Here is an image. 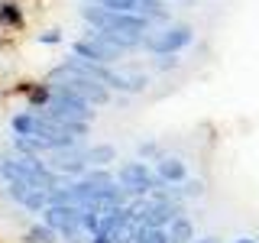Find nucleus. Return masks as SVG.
Returning <instances> with one entry per match:
<instances>
[{
    "label": "nucleus",
    "instance_id": "3",
    "mask_svg": "<svg viewBox=\"0 0 259 243\" xmlns=\"http://www.w3.org/2000/svg\"><path fill=\"white\" fill-rule=\"evenodd\" d=\"M117 182L123 185V188L133 194V198H146V194H152L156 191V185L162 182V178L152 172L146 162H123L120 166V172H117Z\"/></svg>",
    "mask_w": 259,
    "mask_h": 243
},
{
    "label": "nucleus",
    "instance_id": "2",
    "mask_svg": "<svg viewBox=\"0 0 259 243\" xmlns=\"http://www.w3.org/2000/svg\"><path fill=\"white\" fill-rule=\"evenodd\" d=\"M71 52L81 55V59H91V62H101V65H113L123 55V49L120 46H113L110 39H107V32H101V29H88V36L84 39H78L75 46H71Z\"/></svg>",
    "mask_w": 259,
    "mask_h": 243
},
{
    "label": "nucleus",
    "instance_id": "4",
    "mask_svg": "<svg viewBox=\"0 0 259 243\" xmlns=\"http://www.w3.org/2000/svg\"><path fill=\"white\" fill-rule=\"evenodd\" d=\"M191 43H194V29L191 26H168V29L156 32V36H146L143 49H149L152 55H178Z\"/></svg>",
    "mask_w": 259,
    "mask_h": 243
},
{
    "label": "nucleus",
    "instance_id": "1",
    "mask_svg": "<svg viewBox=\"0 0 259 243\" xmlns=\"http://www.w3.org/2000/svg\"><path fill=\"white\" fill-rule=\"evenodd\" d=\"M49 81H62V85H68L71 91H78L81 97H84V101H91L94 107H104V104L110 101V88L104 85V81L81 75V71L68 68L65 62L59 65V68H52V75H49Z\"/></svg>",
    "mask_w": 259,
    "mask_h": 243
},
{
    "label": "nucleus",
    "instance_id": "7",
    "mask_svg": "<svg viewBox=\"0 0 259 243\" xmlns=\"http://www.w3.org/2000/svg\"><path fill=\"white\" fill-rule=\"evenodd\" d=\"M156 175L162 178V182L168 185H182L185 178H188V166H185L182 159H156Z\"/></svg>",
    "mask_w": 259,
    "mask_h": 243
},
{
    "label": "nucleus",
    "instance_id": "16",
    "mask_svg": "<svg viewBox=\"0 0 259 243\" xmlns=\"http://www.w3.org/2000/svg\"><path fill=\"white\" fill-rule=\"evenodd\" d=\"M191 243H217V237H201V240H191Z\"/></svg>",
    "mask_w": 259,
    "mask_h": 243
},
{
    "label": "nucleus",
    "instance_id": "15",
    "mask_svg": "<svg viewBox=\"0 0 259 243\" xmlns=\"http://www.w3.org/2000/svg\"><path fill=\"white\" fill-rule=\"evenodd\" d=\"M140 156H156V143H143L140 146Z\"/></svg>",
    "mask_w": 259,
    "mask_h": 243
},
{
    "label": "nucleus",
    "instance_id": "13",
    "mask_svg": "<svg viewBox=\"0 0 259 243\" xmlns=\"http://www.w3.org/2000/svg\"><path fill=\"white\" fill-rule=\"evenodd\" d=\"M156 65L159 71H172V68H178V55H156Z\"/></svg>",
    "mask_w": 259,
    "mask_h": 243
},
{
    "label": "nucleus",
    "instance_id": "8",
    "mask_svg": "<svg viewBox=\"0 0 259 243\" xmlns=\"http://www.w3.org/2000/svg\"><path fill=\"white\" fill-rule=\"evenodd\" d=\"M168 240L172 243H191L194 240V224L185 214H178L172 224H168Z\"/></svg>",
    "mask_w": 259,
    "mask_h": 243
},
{
    "label": "nucleus",
    "instance_id": "9",
    "mask_svg": "<svg viewBox=\"0 0 259 243\" xmlns=\"http://www.w3.org/2000/svg\"><path fill=\"white\" fill-rule=\"evenodd\" d=\"M84 156L91 166H110L113 159H117V149H113L110 143H101V146H84Z\"/></svg>",
    "mask_w": 259,
    "mask_h": 243
},
{
    "label": "nucleus",
    "instance_id": "11",
    "mask_svg": "<svg viewBox=\"0 0 259 243\" xmlns=\"http://www.w3.org/2000/svg\"><path fill=\"white\" fill-rule=\"evenodd\" d=\"M0 23H7V26H20V23H23L16 4H0Z\"/></svg>",
    "mask_w": 259,
    "mask_h": 243
},
{
    "label": "nucleus",
    "instance_id": "5",
    "mask_svg": "<svg viewBox=\"0 0 259 243\" xmlns=\"http://www.w3.org/2000/svg\"><path fill=\"white\" fill-rule=\"evenodd\" d=\"M178 214H182V201L152 198V201H146V208L140 211V217H136V221L146 224V227H168Z\"/></svg>",
    "mask_w": 259,
    "mask_h": 243
},
{
    "label": "nucleus",
    "instance_id": "14",
    "mask_svg": "<svg viewBox=\"0 0 259 243\" xmlns=\"http://www.w3.org/2000/svg\"><path fill=\"white\" fill-rule=\"evenodd\" d=\"M39 43H46V46L62 43V32H59V29H49V32H42V36H39Z\"/></svg>",
    "mask_w": 259,
    "mask_h": 243
},
{
    "label": "nucleus",
    "instance_id": "17",
    "mask_svg": "<svg viewBox=\"0 0 259 243\" xmlns=\"http://www.w3.org/2000/svg\"><path fill=\"white\" fill-rule=\"evenodd\" d=\"M233 243H256V240H249V237H240V240H233Z\"/></svg>",
    "mask_w": 259,
    "mask_h": 243
},
{
    "label": "nucleus",
    "instance_id": "18",
    "mask_svg": "<svg viewBox=\"0 0 259 243\" xmlns=\"http://www.w3.org/2000/svg\"><path fill=\"white\" fill-rule=\"evenodd\" d=\"M256 243H259V237H256Z\"/></svg>",
    "mask_w": 259,
    "mask_h": 243
},
{
    "label": "nucleus",
    "instance_id": "12",
    "mask_svg": "<svg viewBox=\"0 0 259 243\" xmlns=\"http://www.w3.org/2000/svg\"><path fill=\"white\" fill-rule=\"evenodd\" d=\"M182 194H185V198H201V194H204V185H201L198 178H185V182H182Z\"/></svg>",
    "mask_w": 259,
    "mask_h": 243
},
{
    "label": "nucleus",
    "instance_id": "6",
    "mask_svg": "<svg viewBox=\"0 0 259 243\" xmlns=\"http://www.w3.org/2000/svg\"><path fill=\"white\" fill-rule=\"evenodd\" d=\"M42 221L52 227V230H68V227L81 224V205H46Z\"/></svg>",
    "mask_w": 259,
    "mask_h": 243
},
{
    "label": "nucleus",
    "instance_id": "10",
    "mask_svg": "<svg viewBox=\"0 0 259 243\" xmlns=\"http://www.w3.org/2000/svg\"><path fill=\"white\" fill-rule=\"evenodd\" d=\"M26 240H29V243H62L59 230H52L46 221H42V224H32L29 230H26Z\"/></svg>",
    "mask_w": 259,
    "mask_h": 243
}]
</instances>
